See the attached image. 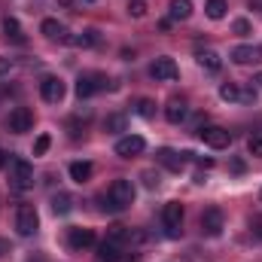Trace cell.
Here are the masks:
<instances>
[{"label": "cell", "mask_w": 262, "mask_h": 262, "mask_svg": "<svg viewBox=\"0 0 262 262\" xmlns=\"http://www.w3.org/2000/svg\"><path fill=\"white\" fill-rule=\"evenodd\" d=\"M134 204V186H131V180L125 177H119V180H113L110 183V189H107V198H104V210H125Z\"/></svg>", "instance_id": "cell-1"}, {"label": "cell", "mask_w": 262, "mask_h": 262, "mask_svg": "<svg viewBox=\"0 0 262 262\" xmlns=\"http://www.w3.org/2000/svg\"><path fill=\"white\" fill-rule=\"evenodd\" d=\"M162 226H165V235L168 238H180V232H183V204L168 201L162 207Z\"/></svg>", "instance_id": "cell-2"}, {"label": "cell", "mask_w": 262, "mask_h": 262, "mask_svg": "<svg viewBox=\"0 0 262 262\" xmlns=\"http://www.w3.org/2000/svg\"><path fill=\"white\" fill-rule=\"evenodd\" d=\"M107 85H110V79H107L104 73H82V76L76 79V95H79V101H82V98H92V95L104 92Z\"/></svg>", "instance_id": "cell-3"}, {"label": "cell", "mask_w": 262, "mask_h": 262, "mask_svg": "<svg viewBox=\"0 0 262 262\" xmlns=\"http://www.w3.org/2000/svg\"><path fill=\"white\" fill-rule=\"evenodd\" d=\"M149 76H152L156 82H171V79H177V76H180V67H177L174 58L162 55V58H156V61L149 64Z\"/></svg>", "instance_id": "cell-4"}, {"label": "cell", "mask_w": 262, "mask_h": 262, "mask_svg": "<svg viewBox=\"0 0 262 262\" xmlns=\"http://www.w3.org/2000/svg\"><path fill=\"white\" fill-rule=\"evenodd\" d=\"M198 137L207 146H213V149H226L232 143V134H229V128H223V125H201L198 128Z\"/></svg>", "instance_id": "cell-5"}, {"label": "cell", "mask_w": 262, "mask_h": 262, "mask_svg": "<svg viewBox=\"0 0 262 262\" xmlns=\"http://www.w3.org/2000/svg\"><path fill=\"white\" fill-rule=\"evenodd\" d=\"M12 186L18 192H25V189L34 186V168H31L28 159H12Z\"/></svg>", "instance_id": "cell-6"}, {"label": "cell", "mask_w": 262, "mask_h": 262, "mask_svg": "<svg viewBox=\"0 0 262 262\" xmlns=\"http://www.w3.org/2000/svg\"><path fill=\"white\" fill-rule=\"evenodd\" d=\"M37 226H40V216H37V210H34L31 204H21V207L15 210V229H18V235L31 238V235L37 232Z\"/></svg>", "instance_id": "cell-7"}, {"label": "cell", "mask_w": 262, "mask_h": 262, "mask_svg": "<svg viewBox=\"0 0 262 262\" xmlns=\"http://www.w3.org/2000/svg\"><path fill=\"white\" fill-rule=\"evenodd\" d=\"M223 226H226V216H223L220 207H207V210L201 213V232H204L207 238H220V235H223Z\"/></svg>", "instance_id": "cell-8"}, {"label": "cell", "mask_w": 262, "mask_h": 262, "mask_svg": "<svg viewBox=\"0 0 262 262\" xmlns=\"http://www.w3.org/2000/svg\"><path fill=\"white\" fill-rule=\"evenodd\" d=\"M67 247L70 250H89V247H95V232L92 229H67Z\"/></svg>", "instance_id": "cell-9"}, {"label": "cell", "mask_w": 262, "mask_h": 262, "mask_svg": "<svg viewBox=\"0 0 262 262\" xmlns=\"http://www.w3.org/2000/svg\"><path fill=\"white\" fill-rule=\"evenodd\" d=\"M6 125H9V131H15V134H25V131H31V125H34V113L28 107H12Z\"/></svg>", "instance_id": "cell-10"}, {"label": "cell", "mask_w": 262, "mask_h": 262, "mask_svg": "<svg viewBox=\"0 0 262 262\" xmlns=\"http://www.w3.org/2000/svg\"><path fill=\"white\" fill-rule=\"evenodd\" d=\"M40 95H43V101L58 104V101L64 98V82H61L58 76H43V82H40Z\"/></svg>", "instance_id": "cell-11"}, {"label": "cell", "mask_w": 262, "mask_h": 262, "mask_svg": "<svg viewBox=\"0 0 262 262\" xmlns=\"http://www.w3.org/2000/svg\"><path fill=\"white\" fill-rule=\"evenodd\" d=\"M143 137L140 134H128V137H119V143H116V156H122V159H131V156H140L143 152Z\"/></svg>", "instance_id": "cell-12"}, {"label": "cell", "mask_w": 262, "mask_h": 262, "mask_svg": "<svg viewBox=\"0 0 262 262\" xmlns=\"http://www.w3.org/2000/svg\"><path fill=\"white\" fill-rule=\"evenodd\" d=\"M232 61L235 64H256V61H262V46H235Z\"/></svg>", "instance_id": "cell-13"}, {"label": "cell", "mask_w": 262, "mask_h": 262, "mask_svg": "<svg viewBox=\"0 0 262 262\" xmlns=\"http://www.w3.org/2000/svg\"><path fill=\"white\" fill-rule=\"evenodd\" d=\"M98 259L101 262H128V256H125V250L119 244L104 241V244H98Z\"/></svg>", "instance_id": "cell-14"}, {"label": "cell", "mask_w": 262, "mask_h": 262, "mask_svg": "<svg viewBox=\"0 0 262 262\" xmlns=\"http://www.w3.org/2000/svg\"><path fill=\"white\" fill-rule=\"evenodd\" d=\"M40 31L49 37V40H61V43H67L70 40V34H67V28L58 21V18H43V25H40Z\"/></svg>", "instance_id": "cell-15"}, {"label": "cell", "mask_w": 262, "mask_h": 262, "mask_svg": "<svg viewBox=\"0 0 262 262\" xmlns=\"http://www.w3.org/2000/svg\"><path fill=\"white\" fill-rule=\"evenodd\" d=\"M186 113H189V110H186V104H183V101H177V98H174V101H168V107H165V119H168L171 125H180V122L186 119Z\"/></svg>", "instance_id": "cell-16"}, {"label": "cell", "mask_w": 262, "mask_h": 262, "mask_svg": "<svg viewBox=\"0 0 262 262\" xmlns=\"http://www.w3.org/2000/svg\"><path fill=\"white\" fill-rule=\"evenodd\" d=\"M168 15H171V21H186L192 15V0H171Z\"/></svg>", "instance_id": "cell-17"}, {"label": "cell", "mask_w": 262, "mask_h": 262, "mask_svg": "<svg viewBox=\"0 0 262 262\" xmlns=\"http://www.w3.org/2000/svg\"><path fill=\"white\" fill-rule=\"evenodd\" d=\"M168 171H183V152H174V149H159L156 156Z\"/></svg>", "instance_id": "cell-18"}, {"label": "cell", "mask_w": 262, "mask_h": 262, "mask_svg": "<svg viewBox=\"0 0 262 262\" xmlns=\"http://www.w3.org/2000/svg\"><path fill=\"white\" fill-rule=\"evenodd\" d=\"M198 64L204 67V70H210V73H216V70L223 67V58H220L213 49H201V52H198Z\"/></svg>", "instance_id": "cell-19"}, {"label": "cell", "mask_w": 262, "mask_h": 262, "mask_svg": "<svg viewBox=\"0 0 262 262\" xmlns=\"http://www.w3.org/2000/svg\"><path fill=\"white\" fill-rule=\"evenodd\" d=\"M3 31H6V37L12 40V43H25V34H21V25H18V18H12V15H6L3 18Z\"/></svg>", "instance_id": "cell-20"}, {"label": "cell", "mask_w": 262, "mask_h": 262, "mask_svg": "<svg viewBox=\"0 0 262 262\" xmlns=\"http://www.w3.org/2000/svg\"><path fill=\"white\" fill-rule=\"evenodd\" d=\"M92 162H73L70 165V180H76V183H85V180H92Z\"/></svg>", "instance_id": "cell-21"}, {"label": "cell", "mask_w": 262, "mask_h": 262, "mask_svg": "<svg viewBox=\"0 0 262 262\" xmlns=\"http://www.w3.org/2000/svg\"><path fill=\"white\" fill-rule=\"evenodd\" d=\"M52 210H55L58 216H64V213H70V210H73V198L67 195V192H58V195L52 198Z\"/></svg>", "instance_id": "cell-22"}, {"label": "cell", "mask_w": 262, "mask_h": 262, "mask_svg": "<svg viewBox=\"0 0 262 262\" xmlns=\"http://www.w3.org/2000/svg\"><path fill=\"white\" fill-rule=\"evenodd\" d=\"M67 43H73V46H79V49L98 46V31H85V34H76V37H70Z\"/></svg>", "instance_id": "cell-23"}, {"label": "cell", "mask_w": 262, "mask_h": 262, "mask_svg": "<svg viewBox=\"0 0 262 262\" xmlns=\"http://www.w3.org/2000/svg\"><path fill=\"white\" fill-rule=\"evenodd\" d=\"M220 98L223 101H241V85L238 82H223L220 85Z\"/></svg>", "instance_id": "cell-24"}, {"label": "cell", "mask_w": 262, "mask_h": 262, "mask_svg": "<svg viewBox=\"0 0 262 262\" xmlns=\"http://www.w3.org/2000/svg\"><path fill=\"white\" fill-rule=\"evenodd\" d=\"M128 125V119L122 116V113H113V116H107V122H104V128L110 131V134H119V131H125Z\"/></svg>", "instance_id": "cell-25"}, {"label": "cell", "mask_w": 262, "mask_h": 262, "mask_svg": "<svg viewBox=\"0 0 262 262\" xmlns=\"http://www.w3.org/2000/svg\"><path fill=\"white\" fill-rule=\"evenodd\" d=\"M226 0H207V18H213V21H220L223 15H226Z\"/></svg>", "instance_id": "cell-26"}, {"label": "cell", "mask_w": 262, "mask_h": 262, "mask_svg": "<svg viewBox=\"0 0 262 262\" xmlns=\"http://www.w3.org/2000/svg\"><path fill=\"white\" fill-rule=\"evenodd\" d=\"M107 241H113V244L131 241V232L125 229V226H110V232H107Z\"/></svg>", "instance_id": "cell-27"}, {"label": "cell", "mask_w": 262, "mask_h": 262, "mask_svg": "<svg viewBox=\"0 0 262 262\" xmlns=\"http://www.w3.org/2000/svg\"><path fill=\"white\" fill-rule=\"evenodd\" d=\"M137 116L152 119V116H156V104H152L149 98H140V101H137Z\"/></svg>", "instance_id": "cell-28"}, {"label": "cell", "mask_w": 262, "mask_h": 262, "mask_svg": "<svg viewBox=\"0 0 262 262\" xmlns=\"http://www.w3.org/2000/svg\"><path fill=\"white\" fill-rule=\"evenodd\" d=\"M128 12L134 15V18H143V15H146V3H143V0H131Z\"/></svg>", "instance_id": "cell-29"}, {"label": "cell", "mask_w": 262, "mask_h": 262, "mask_svg": "<svg viewBox=\"0 0 262 262\" xmlns=\"http://www.w3.org/2000/svg\"><path fill=\"white\" fill-rule=\"evenodd\" d=\"M46 149H49V134H40L37 143H34V156H43Z\"/></svg>", "instance_id": "cell-30"}, {"label": "cell", "mask_w": 262, "mask_h": 262, "mask_svg": "<svg viewBox=\"0 0 262 262\" xmlns=\"http://www.w3.org/2000/svg\"><path fill=\"white\" fill-rule=\"evenodd\" d=\"M247 149H250V156H262V134H256V137H250Z\"/></svg>", "instance_id": "cell-31"}, {"label": "cell", "mask_w": 262, "mask_h": 262, "mask_svg": "<svg viewBox=\"0 0 262 262\" xmlns=\"http://www.w3.org/2000/svg\"><path fill=\"white\" fill-rule=\"evenodd\" d=\"M232 28H235V34H241V37H247V34H250V21H247V18H238Z\"/></svg>", "instance_id": "cell-32"}, {"label": "cell", "mask_w": 262, "mask_h": 262, "mask_svg": "<svg viewBox=\"0 0 262 262\" xmlns=\"http://www.w3.org/2000/svg\"><path fill=\"white\" fill-rule=\"evenodd\" d=\"M12 70V58H6V55H0V76H6Z\"/></svg>", "instance_id": "cell-33"}, {"label": "cell", "mask_w": 262, "mask_h": 262, "mask_svg": "<svg viewBox=\"0 0 262 262\" xmlns=\"http://www.w3.org/2000/svg\"><path fill=\"white\" fill-rule=\"evenodd\" d=\"M250 229H253L256 238H262V216H253V220H250Z\"/></svg>", "instance_id": "cell-34"}, {"label": "cell", "mask_w": 262, "mask_h": 262, "mask_svg": "<svg viewBox=\"0 0 262 262\" xmlns=\"http://www.w3.org/2000/svg\"><path fill=\"white\" fill-rule=\"evenodd\" d=\"M143 183H146V186H149V189H152V186H159V177H156V174H149V171H146V174H143Z\"/></svg>", "instance_id": "cell-35"}, {"label": "cell", "mask_w": 262, "mask_h": 262, "mask_svg": "<svg viewBox=\"0 0 262 262\" xmlns=\"http://www.w3.org/2000/svg\"><path fill=\"white\" fill-rule=\"evenodd\" d=\"M6 253H9V244H6V241L0 238V256H6Z\"/></svg>", "instance_id": "cell-36"}, {"label": "cell", "mask_w": 262, "mask_h": 262, "mask_svg": "<svg viewBox=\"0 0 262 262\" xmlns=\"http://www.w3.org/2000/svg\"><path fill=\"white\" fill-rule=\"evenodd\" d=\"M3 165H6V152L0 149V168H3Z\"/></svg>", "instance_id": "cell-37"}, {"label": "cell", "mask_w": 262, "mask_h": 262, "mask_svg": "<svg viewBox=\"0 0 262 262\" xmlns=\"http://www.w3.org/2000/svg\"><path fill=\"white\" fill-rule=\"evenodd\" d=\"M58 3H61V6H73V0H58Z\"/></svg>", "instance_id": "cell-38"}]
</instances>
